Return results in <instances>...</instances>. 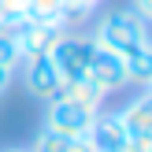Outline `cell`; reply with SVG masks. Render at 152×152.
Wrapping results in <instances>:
<instances>
[{"label":"cell","instance_id":"cell-3","mask_svg":"<svg viewBox=\"0 0 152 152\" xmlns=\"http://www.w3.org/2000/svg\"><path fill=\"white\" fill-rule=\"evenodd\" d=\"M89 56H93V41L82 37V34H71V30H67V34L52 45V52H48V59L56 63V71H59V78H63V82L86 78Z\"/></svg>","mask_w":152,"mask_h":152},{"label":"cell","instance_id":"cell-1","mask_svg":"<svg viewBox=\"0 0 152 152\" xmlns=\"http://www.w3.org/2000/svg\"><path fill=\"white\" fill-rule=\"evenodd\" d=\"M148 41H152L148 22L141 19L134 7H115V11H108L96 22V37H93V45H100V48H108V52H119V56H130L134 48H141V45H148Z\"/></svg>","mask_w":152,"mask_h":152},{"label":"cell","instance_id":"cell-17","mask_svg":"<svg viewBox=\"0 0 152 152\" xmlns=\"http://www.w3.org/2000/svg\"><path fill=\"white\" fill-rule=\"evenodd\" d=\"M11 78H15V71L0 67V100H4V93H7V86H11Z\"/></svg>","mask_w":152,"mask_h":152},{"label":"cell","instance_id":"cell-2","mask_svg":"<svg viewBox=\"0 0 152 152\" xmlns=\"http://www.w3.org/2000/svg\"><path fill=\"white\" fill-rule=\"evenodd\" d=\"M63 22L59 19H22L11 26V45L19 52V59H30V56H48L52 45L63 37Z\"/></svg>","mask_w":152,"mask_h":152},{"label":"cell","instance_id":"cell-14","mask_svg":"<svg viewBox=\"0 0 152 152\" xmlns=\"http://www.w3.org/2000/svg\"><path fill=\"white\" fill-rule=\"evenodd\" d=\"M130 152H152V134H130Z\"/></svg>","mask_w":152,"mask_h":152},{"label":"cell","instance_id":"cell-11","mask_svg":"<svg viewBox=\"0 0 152 152\" xmlns=\"http://www.w3.org/2000/svg\"><path fill=\"white\" fill-rule=\"evenodd\" d=\"M67 141H71V137H63V134H56V130L45 126V130L37 134V141H34V148H30V152H63Z\"/></svg>","mask_w":152,"mask_h":152},{"label":"cell","instance_id":"cell-9","mask_svg":"<svg viewBox=\"0 0 152 152\" xmlns=\"http://www.w3.org/2000/svg\"><path fill=\"white\" fill-rule=\"evenodd\" d=\"M126 63V82L130 86H152V41L134 48L130 56H123Z\"/></svg>","mask_w":152,"mask_h":152},{"label":"cell","instance_id":"cell-5","mask_svg":"<svg viewBox=\"0 0 152 152\" xmlns=\"http://www.w3.org/2000/svg\"><path fill=\"white\" fill-rule=\"evenodd\" d=\"M86 78L93 82L104 96H108V93H119V89L130 86V82H126V63H123V56H119V52L100 48V45H93V56H89Z\"/></svg>","mask_w":152,"mask_h":152},{"label":"cell","instance_id":"cell-18","mask_svg":"<svg viewBox=\"0 0 152 152\" xmlns=\"http://www.w3.org/2000/svg\"><path fill=\"white\" fill-rule=\"evenodd\" d=\"M7 152H30V148H7Z\"/></svg>","mask_w":152,"mask_h":152},{"label":"cell","instance_id":"cell-7","mask_svg":"<svg viewBox=\"0 0 152 152\" xmlns=\"http://www.w3.org/2000/svg\"><path fill=\"white\" fill-rule=\"evenodd\" d=\"M86 137L93 141L96 152H130V130L123 126L119 111L115 115H96Z\"/></svg>","mask_w":152,"mask_h":152},{"label":"cell","instance_id":"cell-6","mask_svg":"<svg viewBox=\"0 0 152 152\" xmlns=\"http://www.w3.org/2000/svg\"><path fill=\"white\" fill-rule=\"evenodd\" d=\"M22 82H26V93L30 96H37V100H56L59 96V89H63V78H59V71H56V63H52L48 56H30V59H22Z\"/></svg>","mask_w":152,"mask_h":152},{"label":"cell","instance_id":"cell-19","mask_svg":"<svg viewBox=\"0 0 152 152\" xmlns=\"http://www.w3.org/2000/svg\"><path fill=\"white\" fill-rule=\"evenodd\" d=\"M148 93H152V86H148Z\"/></svg>","mask_w":152,"mask_h":152},{"label":"cell","instance_id":"cell-12","mask_svg":"<svg viewBox=\"0 0 152 152\" xmlns=\"http://www.w3.org/2000/svg\"><path fill=\"white\" fill-rule=\"evenodd\" d=\"M15 22H22V0H0V34H11Z\"/></svg>","mask_w":152,"mask_h":152},{"label":"cell","instance_id":"cell-15","mask_svg":"<svg viewBox=\"0 0 152 152\" xmlns=\"http://www.w3.org/2000/svg\"><path fill=\"white\" fill-rule=\"evenodd\" d=\"M63 152H96V148H93V141H89V137H71Z\"/></svg>","mask_w":152,"mask_h":152},{"label":"cell","instance_id":"cell-4","mask_svg":"<svg viewBox=\"0 0 152 152\" xmlns=\"http://www.w3.org/2000/svg\"><path fill=\"white\" fill-rule=\"evenodd\" d=\"M96 115H100V111L82 108V104L67 100V96H56V100H48V108H45V126L56 130V134H63V137H86Z\"/></svg>","mask_w":152,"mask_h":152},{"label":"cell","instance_id":"cell-10","mask_svg":"<svg viewBox=\"0 0 152 152\" xmlns=\"http://www.w3.org/2000/svg\"><path fill=\"white\" fill-rule=\"evenodd\" d=\"M59 96H67V100L82 104V108H93V111H100V104H104V93H100V89H96L89 78H78V82H63Z\"/></svg>","mask_w":152,"mask_h":152},{"label":"cell","instance_id":"cell-16","mask_svg":"<svg viewBox=\"0 0 152 152\" xmlns=\"http://www.w3.org/2000/svg\"><path fill=\"white\" fill-rule=\"evenodd\" d=\"M130 7H134V11H137L141 19L152 26V0H130Z\"/></svg>","mask_w":152,"mask_h":152},{"label":"cell","instance_id":"cell-13","mask_svg":"<svg viewBox=\"0 0 152 152\" xmlns=\"http://www.w3.org/2000/svg\"><path fill=\"white\" fill-rule=\"evenodd\" d=\"M100 4V0H63V11H78V15H86L89 19V11Z\"/></svg>","mask_w":152,"mask_h":152},{"label":"cell","instance_id":"cell-8","mask_svg":"<svg viewBox=\"0 0 152 152\" xmlns=\"http://www.w3.org/2000/svg\"><path fill=\"white\" fill-rule=\"evenodd\" d=\"M119 119L130 134H152V93H141L137 100H130L119 111Z\"/></svg>","mask_w":152,"mask_h":152}]
</instances>
